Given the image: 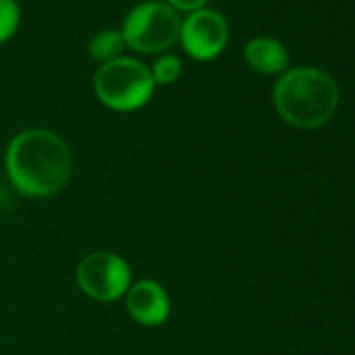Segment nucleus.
<instances>
[{"label": "nucleus", "instance_id": "nucleus-2", "mask_svg": "<svg viewBox=\"0 0 355 355\" xmlns=\"http://www.w3.org/2000/svg\"><path fill=\"white\" fill-rule=\"evenodd\" d=\"M272 98L286 123L299 130H313L332 119L338 107V86L322 69L295 67L278 78Z\"/></svg>", "mask_w": 355, "mask_h": 355}, {"label": "nucleus", "instance_id": "nucleus-1", "mask_svg": "<svg viewBox=\"0 0 355 355\" xmlns=\"http://www.w3.org/2000/svg\"><path fill=\"white\" fill-rule=\"evenodd\" d=\"M7 175L26 197L44 199L63 191L71 175V153L67 142L42 128L19 132L7 146Z\"/></svg>", "mask_w": 355, "mask_h": 355}, {"label": "nucleus", "instance_id": "nucleus-5", "mask_svg": "<svg viewBox=\"0 0 355 355\" xmlns=\"http://www.w3.org/2000/svg\"><path fill=\"white\" fill-rule=\"evenodd\" d=\"M76 280L80 291L90 299L111 303L128 293L132 284V270L117 253L94 251L78 263Z\"/></svg>", "mask_w": 355, "mask_h": 355}, {"label": "nucleus", "instance_id": "nucleus-3", "mask_svg": "<svg viewBox=\"0 0 355 355\" xmlns=\"http://www.w3.org/2000/svg\"><path fill=\"white\" fill-rule=\"evenodd\" d=\"M94 92L105 107L128 113L144 107L150 101L155 92V80L142 61L119 57L98 67L94 76Z\"/></svg>", "mask_w": 355, "mask_h": 355}, {"label": "nucleus", "instance_id": "nucleus-12", "mask_svg": "<svg viewBox=\"0 0 355 355\" xmlns=\"http://www.w3.org/2000/svg\"><path fill=\"white\" fill-rule=\"evenodd\" d=\"M167 5H171L178 13L180 11H199V9H205L207 5V0H167Z\"/></svg>", "mask_w": 355, "mask_h": 355}, {"label": "nucleus", "instance_id": "nucleus-10", "mask_svg": "<svg viewBox=\"0 0 355 355\" xmlns=\"http://www.w3.org/2000/svg\"><path fill=\"white\" fill-rule=\"evenodd\" d=\"M153 80H155V86L161 84V86H169L173 84L178 78L182 73V61L178 59L175 55H161L155 63H153Z\"/></svg>", "mask_w": 355, "mask_h": 355}, {"label": "nucleus", "instance_id": "nucleus-9", "mask_svg": "<svg viewBox=\"0 0 355 355\" xmlns=\"http://www.w3.org/2000/svg\"><path fill=\"white\" fill-rule=\"evenodd\" d=\"M125 49V40L121 36L119 30H105L98 32L90 42H88V53L92 59L101 61V63H109L121 57Z\"/></svg>", "mask_w": 355, "mask_h": 355}, {"label": "nucleus", "instance_id": "nucleus-11", "mask_svg": "<svg viewBox=\"0 0 355 355\" xmlns=\"http://www.w3.org/2000/svg\"><path fill=\"white\" fill-rule=\"evenodd\" d=\"M21 21V11L17 0H0V44L15 36Z\"/></svg>", "mask_w": 355, "mask_h": 355}, {"label": "nucleus", "instance_id": "nucleus-4", "mask_svg": "<svg viewBox=\"0 0 355 355\" xmlns=\"http://www.w3.org/2000/svg\"><path fill=\"white\" fill-rule=\"evenodd\" d=\"M182 19L171 5L161 0H146L134 7L121 28L125 46L150 55L161 53L180 40Z\"/></svg>", "mask_w": 355, "mask_h": 355}, {"label": "nucleus", "instance_id": "nucleus-7", "mask_svg": "<svg viewBox=\"0 0 355 355\" xmlns=\"http://www.w3.org/2000/svg\"><path fill=\"white\" fill-rule=\"evenodd\" d=\"M125 307L134 322L148 328L165 324L171 311L165 286L150 278H142L130 284L125 293Z\"/></svg>", "mask_w": 355, "mask_h": 355}, {"label": "nucleus", "instance_id": "nucleus-6", "mask_svg": "<svg viewBox=\"0 0 355 355\" xmlns=\"http://www.w3.org/2000/svg\"><path fill=\"white\" fill-rule=\"evenodd\" d=\"M228 24L214 9H199L182 19L180 42L182 49L197 61L216 59L228 44Z\"/></svg>", "mask_w": 355, "mask_h": 355}, {"label": "nucleus", "instance_id": "nucleus-8", "mask_svg": "<svg viewBox=\"0 0 355 355\" xmlns=\"http://www.w3.org/2000/svg\"><path fill=\"white\" fill-rule=\"evenodd\" d=\"M245 59L249 67L266 76L284 73L288 67V51L280 40L268 36L249 40L245 46Z\"/></svg>", "mask_w": 355, "mask_h": 355}]
</instances>
